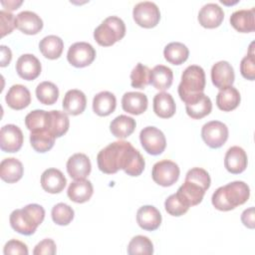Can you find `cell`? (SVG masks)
<instances>
[{"label": "cell", "mask_w": 255, "mask_h": 255, "mask_svg": "<svg viewBox=\"0 0 255 255\" xmlns=\"http://www.w3.org/2000/svg\"><path fill=\"white\" fill-rule=\"evenodd\" d=\"M206 190L207 189L200 183H198L192 179L185 178L184 183L179 186L176 193L190 207V206L197 205L202 201Z\"/></svg>", "instance_id": "5bb4252c"}, {"label": "cell", "mask_w": 255, "mask_h": 255, "mask_svg": "<svg viewBox=\"0 0 255 255\" xmlns=\"http://www.w3.org/2000/svg\"><path fill=\"white\" fill-rule=\"evenodd\" d=\"M164 208L172 216H181L188 211L189 206L177 193H173L165 199Z\"/></svg>", "instance_id": "7bdbcfd3"}, {"label": "cell", "mask_w": 255, "mask_h": 255, "mask_svg": "<svg viewBox=\"0 0 255 255\" xmlns=\"http://www.w3.org/2000/svg\"><path fill=\"white\" fill-rule=\"evenodd\" d=\"M96 58V50L87 42H77L70 46L67 53L68 62L76 68H84L93 63Z\"/></svg>", "instance_id": "30bf717a"}, {"label": "cell", "mask_w": 255, "mask_h": 255, "mask_svg": "<svg viewBox=\"0 0 255 255\" xmlns=\"http://www.w3.org/2000/svg\"><path fill=\"white\" fill-rule=\"evenodd\" d=\"M247 162L245 150L238 145L231 146L225 153L224 166L230 173L238 174L243 172L247 167Z\"/></svg>", "instance_id": "e0dca14e"}, {"label": "cell", "mask_w": 255, "mask_h": 255, "mask_svg": "<svg viewBox=\"0 0 255 255\" xmlns=\"http://www.w3.org/2000/svg\"><path fill=\"white\" fill-rule=\"evenodd\" d=\"M204 70L197 65L188 66L181 75V81L178 85V95L185 104L203 93L205 88Z\"/></svg>", "instance_id": "277c9868"}, {"label": "cell", "mask_w": 255, "mask_h": 255, "mask_svg": "<svg viewBox=\"0 0 255 255\" xmlns=\"http://www.w3.org/2000/svg\"><path fill=\"white\" fill-rule=\"evenodd\" d=\"M173 81V73L170 68L164 65H157L150 70V84L159 91L170 88Z\"/></svg>", "instance_id": "1f68e13d"}, {"label": "cell", "mask_w": 255, "mask_h": 255, "mask_svg": "<svg viewBox=\"0 0 255 255\" xmlns=\"http://www.w3.org/2000/svg\"><path fill=\"white\" fill-rule=\"evenodd\" d=\"M57 251L56 243L53 239L46 238L40 241L34 248L33 254L34 255H54Z\"/></svg>", "instance_id": "7dc6e473"}, {"label": "cell", "mask_w": 255, "mask_h": 255, "mask_svg": "<svg viewBox=\"0 0 255 255\" xmlns=\"http://www.w3.org/2000/svg\"><path fill=\"white\" fill-rule=\"evenodd\" d=\"M24 136L19 127L5 125L0 130V147L5 152H16L23 144Z\"/></svg>", "instance_id": "8fae6325"}, {"label": "cell", "mask_w": 255, "mask_h": 255, "mask_svg": "<svg viewBox=\"0 0 255 255\" xmlns=\"http://www.w3.org/2000/svg\"><path fill=\"white\" fill-rule=\"evenodd\" d=\"M1 4L4 7H6V9H8V11H12V10L18 9V7L22 4V1H18V2H16V1H8V3L2 1Z\"/></svg>", "instance_id": "f907efd6"}, {"label": "cell", "mask_w": 255, "mask_h": 255, "mask_svg": "<svg viewBox=\"0 0 255 255\" xmlns=\"http://www.w3.org/2000/svg\"><path fill=\"white\" fill-rule=\"evenodd\" d=\"M255 8L241 9L233 12L230 16L231 26L241 33H250L255 30Z\"/></svg>", "instance_id": "cb8c5ba5"}, {"label": "cell", "mask_w": 255, "mask_h": 255, "mask_svg": "<svg viewBox=\"0 0 255 255\" xmlns=\"http://www.w3.org/2000/svg\"><path fill=\"white\" fill-rule=\"evenodd\" d=\"M132 149V144L125 140L108 144L97 155L99 169L107 174H114L120 169H124Z\"/></svg>", "instance_id": "6da1fadb"}, {"label": "cell", "mask_w": 255, "mask_h": 255, "mask_svg": "<svg viewBox=\"0 0 255 255\" xmlns=\"http://www.w3.org/2000/svg\"><path fill=\"white\" fill-rule=\"evenodd\" d=\"M176 106L172 96L168 93H157L153 98V112L161 119L171 118L175 114Z\"/></svg>", "instance_id": "f1b7e54d"}, {"label": "cell", "mask_w": 255, "mask_h": 255, "mask_svg": "<svg viewBox=\"0 0 255 255\" xmlns=\"http://www.w3.org/2000/svg\"><path fill=\"white\" fill-rule=\"evenodd\" d=\"M5 101L7 105L16 111L27 108L31 103L30 91L23 85H13L7 92Z\"/></svg>", "instance_id": "44dd1931"}, {"label": "cell", "mask_w": 255, "mask_h": 255, "mask_svg": "<svg viewBox=\"0 0 255 255\" xmlns=\"http://www.w3.org/2000/svg\"><path fill=\"white\" fill-rule=\"evenodd\" d=\"M70 127V121L68 114L61 111L49 112V130L56 136L60 137L64 135Z\"/></svg>", "instance_id": "d590c367"}, {"label": "cell", "mask_w": 255, "mask_h": 255, "mask_svg": "<svg viewBox=\"0 0 255 255\" xmlns=\"http://www.w3.org/2000/svg\"><path fill=\"white\" fill-rule=\"evenodd\" d=\"M1 20V36L4 37L10 34L14 28H16V17L9 11H0Z\"/></svg>", "instance_id": "f6af8a7d"}, {"label": "cell", "mask_w": 255, "mask_h": 255, "mask_svg": "<svg viewBox=\"0 0 255 255\" xmlns=\"http://www.w3.org/2000/svg\"><path fill=\"white\" fill-rule=\"evenodd\" d=\"M42 66L37 57L32 54L20 56L16 62V72L20 78L26 81H33L39 77Z\"/></svg>", "instance_id": "7c38bea8"}, {"label": "cell", "mask_w": 255, "mask_h": 255, "mask_svg": "<svg viewBox=\"0 0 255 255\" xmlns=\"http://www.w3.org/2000/svg\"><path fill=\"white\" fill-rule=\"evenodd\" d=\"M212 84L219 90L232 86L235 80L233 67L227 61H219L211 68Z\"/></svg>", "instance_id": "4fadbf2b"}, {"label": "cell", "mask_w": 255, "mask_h": 255, "mask_svg": "<svg viewBox=\"0 0 255 255\" xmlns=\"http://www.w3.org/2000/svg\"><path fill=\"white\" fill-rule=\"evenodd\" d=\"M224 19L222 8L215 3H207L198 12L199 24L207 29L218 27Z\"/></svg>", "instance_id": "2e32d148"}, {"label": "cell", "mask_w": 255, "mask_h": 255, "mask_svg": "<svg viewBox=\"0 0 255 255\" xmlns=\"http://www.w3.org/2000/svg\"><path fill=\"white\" fill-rule=\"evenodd\" d=\"M67 171L74 179H85L92 169L90 158L85 153H75L67 161Z\"/></svg>", "instance_id": "9a60e30c"}, {"label": "cell", "mask_w": 255, "mask_h": 255, "mask_svg": "<svg viewBox=\"0 0 255 255\" xmlns=\"http://www.w3.org/2000/svg\"><path fill=\"white\" fill-rule=\"evenodd\" d=\"M117 99L115 95L108 91L98 93L93 99V111L100 117H107L115 112Z\"/></svg>", "instance_id": "83f0119b"}, {"label": "cell", "mask_w": 255, "mask_h": 255, "mask_svg": "<svg viewBox=\"0 0 255 255\" xmlns=\"http://www.w3.org/2000/svg\"><path fill=\"white\" fill-rule=\"evenodd\" d=\"M186 114L194 120H200L210 114L212 103L208 96L201 93L196 98L185 104Z\"/></svg>", "instance_id": "484cf974"}, {"label": "cell", "mask_w": 255, "mask_h": 255, "mask_svg": "<svg viewBox=\"0 0 255 255\" xmlns=\"http://www.w3.org/2000/svg\"><path fill=\"white\" fill-rule=\"evenodd\" d=\"M228 133L227 126L219 121L208 122L201 128V137L211 148L221 147L226 142Z\"/></svg>", "instance_id": "9c48e42d"}, {"label": "cell", "mask_w": 255, "mask_h": 255, "mask_svg": "<svg viewBox=\"0 0 255 255\" xmlns=\"http://www.w3.org/2000/svg\"><path fill=\"white\" fill-rule=\"evenodd\" d=\"M3 253L5 255H10V254L27 255L28 254V247L22 241H19V240H16V239H11L5 244L4 249H3Z\"/></svg>", "instance_id": "bcb514c9"}, {"label": "cell", "mask_w": 255, "mask_h": 255, "mask_svg": "<svg viewBox=\"0 0 255 255\" xmlns=\"http://www.w3.org/2000/svg\"><path fill=\"white\" fill-rule=\"evenodd\" d=\"M145 166V161L140 152L133 148L130 152L124 171L129 176H138L141 174Z\"/></svg>", "instance_id": "b9f144b4"}, {"label": "cell", "mask_w": 255, "mask_h": 255, "mask_svg": "<svg viewBox=\"0 0 255 255\" xmlns=\"http://www.w3.org/2000/svg\"><path fill=\"white\" fill-rule=\"evenodd\" d=\"M67 184V179L63 172L57 168H48L41 175L42 188L49 193L61 192Z\"/></svg>", "instance_id": "d6986e66"}, {"label": "cell", "mask_w": 255, "mask_h": 255, "mask_svg": "<svg viewBox=\"0 0 255 255\" xmlns=\"http://www.w3.org/2000/svg\"><path fill=\"white\" fill-rule=\"evenodd\" d=\"M253 43L250 45L249 53L241 60L240 63V73L243 78L254 81L255 79V62H254V53H253Z\"/></svg>", "instance_id": "ee69618b"}, {"label": "cell", "mask_w": 255, "mask_h": 255, "mask_svg": "<svg viewBox=\"0 0 255 255\" xmlns=\"http://www.w3.org/2000/svg\"><path fill=\"white\" fill-rule=\"evenodd\" d=\"M36 97L43 105H54L59 98V89L54 83L44 81L37 86Z\"/></svg>", "instance_id": "8d00e7d4"}, {"label": "cell", "mask_w": 255, "mask_h": 255, "mask_svg": "<svg viewBox=\"0 0 255 255\" xmlns=\"http://www.w3.org/2000/svg\"><path fill=\"white\" fill-rule=\"evenodd\" d=\"M16 28L27 35H36L43 28V21L32 11H22L16 16Z\"/></svg>", "instance_id": "ffe728a7"}, {"label": "cell", "mask_w": 255, "mask_h": 255, "mask_svg": "<svg viewBox=\"0 0 255 255\" xmlns=\"http://www.w3.org/2000/svg\"><path fill=\"white\" fill-rule=\"evenodd\" d=\"M134 22L143 28L155 27L160 19V11L157 5L150 1H143L135 4L132 10Z\"/></svg>", "instance_id": "52a82bcc"}, {"label": "cell", "mask_w": 255, "mask_h": 255, "mask_svg": "<svg viewBox=\"0 0 255 255\" xmlns=\"http://www.w3.org/2000/svg\"><path fill=\"white\" fill-rule=\"evenodd\" d=\"M139 140L143 149L151 155L162 153L166 146L164 133L155 127L143 128L139 132Z\"/></svg>", "instance_id": "ba28073f"}, {"label": "cell", "mask_w": 255, "mask_h": 255, "mask_svg": "<svg viewBox=\"0 0 255 255\" xmlns=\"http://www.w3.org/2000/svg\"><path fill=\"white\" fill-rule=\"evenodd\" d=\"M45 218L43 206L31 203L21 209H15L10 214V225L18 233L32 235Z\"/></svg>", "instance_id": "3957f363"}, {"label": "cell", "mask_w": 255, "mask_h": 255, "mask_svg": "<svg viewBox=\"0 0 255 255\" xmlns=\"http://www.w3.org/2000/svg\"><path fill=\"white\" fill-rule=\"evenodd\" d=\"M250 196V188L244 181H232L218 187L212 194V205L220 211H229L244 204Z\"/></svg>", "instance_id": "7a4b0ae2"}, {"label": "cell", "mask_w": 255, "mask_h": 255, "mask_svg": "<svg viewBox=\"0 0 255 255\" xmlns=\"http://www.w3.org/2000/svg\"><path fill=\"white\" fill-rule=\"evenodd\" d=\"M161 219L159 210L152 205H143L136 212V222L143 230H156L161 224Z\"/></svg>", "instance_id": "ac0fdd59"}, {"label": "cell", "mask_w": 255, "mask_h": 255, "mask_svg": "<svg viewBox=\"0 0 255 255\" xmlns=\"http://www.w3.org/2000/svg\"><path fill=\"white\" fill-rule=\"evenodd\" d=\"M126 35L125 22L117 17L106 18L94 31V39L103 47H109L122 40Z\"/></svg>", "instance_id": "5b68a950"}, {"label": "cell", "mask_w": 255, "mask_h": 255, "mask_svg": "<svg viewBox=\"0 0 255 255\" xmlns=\"http://www.w3.org/2000/svg\"><path fill=\"white\" fill-rule=\"evenodd\" d=\"M64 49L63 40L56 35H49L44 37L39 43V50L42 55L50 60L58 59Z\"/></svg>", "instance_id": "4dcf8cb0"}, {"label": "cell", "mask_w": 255, "mask_h": 255, "mask_svg": "<svg viewBox=\"0 0 255 255\" xmlns=\"http://www.w3.org/2000/svg\"><path fill=\"white\" fill-rule=\"evenodd\" d=\"M128 253L129 255H151L153 253V244L148 237L136 235L129 241L128 245Z\"/></svg>", "instance_id": "f35d334b"}, {"label": "cell", "mask_w": 255, "mask_h": 255, "mask_svg": "<svg viewBox=\"0 0 255 255\" xmlns=\"http://www.w3.org/2000/svg\"><path fill=\"white\" fill-rule=\"evenodd\" d=\"M74 209L70 205L63 202L54 205L51 211V216L54 223L61 226L68 225L69 223H71L74 218Z\"/></svg>", "instance_id": "60d3db41"}, {"label": "cell", "mask_w": 255, "mask_h": 255, "mask_svg": "<svg viewBox=\"0 0 255 255\" xmlns=\"http://www.w3.org/2000/svg\"><path fill=\"white\" fill-rule=\"evenodd\" d=\"M87 105V99L85 94L77 89L69 90L63 99V109L68 115L78 116L82 114Z\"/></svg>", "instance_id": "603a6c76"}, {"label": "cell", "mask_w": 255, "mask_h": 255, "mask_svg": "<svg viewBox=\"0 0 255 255\" xmlns=\"http://www.w3.org/2000/svg\"><path fill=\"white\" fill-rule=\"evenodd\" d=\"M94 192L93 184L90 180L75 179L68 187V197L76 203H84L90 200Z\"/></svg>", "instance_id": "d4e9b609"}, {"label": "cell", "mask_w": 255, "mask_h": 255, "mask_svg": "<svg viewBox=\"0 0 255 255\" xmlns=\"http://www.w3.org/2000/svg\"><path fill=\"white\" fill-rule=\"evenodd\" d=\"M178 165L169 159H163L153 164L151 176L155 183L167 187L174 184L179 177Z\"/></svg>", "instance_id": "8992f818"}, {"label": "cell", "mask_w": 255, "mask_h": 255, "mask_svg": "<svg viewBox=\"0 0 255 255\" xmlns=\"http://www.w3.org/2000/svg\"><path fill=\"white\" fill-rule=\"evenodd\" d=\"M163 56L168 63L172 65H181L187 60L189 50L180 42H171L164 47Z\"/></svg>", "instance_id": "e575fe53"}, {"label": "cell", "mask_w": 255, "mask_h": 255, "mask_svg": "<svg viewBox=\"0 0 255 255\" xmlns=\"http://www.w3.org/2000/svg\"><path fill=\"white\" fill-rule=\"evenodd\" d=\"M150 84V70L141 63L135 65L130 73V85L135 89H144Z\"/></svg>", "instance_id": "ab89813d"}, {"label": "cell", "mask_w": 255, "mask_h": 255, "mask_svg": "<svg viewBox=\"0 0 255 255\" xmlns=\"http://www.w3.org/2000/svg\"><path fill=\"white\" fill-rule=\"evenodd\" d=\"M135 126V121L131 117L120 115L111 122L110 130L114 136L118 138H126L133 132Z\"/></svg>", "instance_id": "d6a6232c"}, {"label": "cell", "mask_w": 255, "mask_h": 255, "mask_svg": "<svg viewBox=\"0 0 255 255\" xmlns=\"http://www.w3.org/2000/svg\"><path fill=\"white\" fill-rule=\"evenodd\" d=\"M241 101L238 90L232 86L220 90L216 96V105L223 112H231L235 110Z\"/></svg>", "instance_id": "f546056e"}, {"label": "cell", "mask_w": 255, "mask_h": 255, "mask_svg": "<svg viewBox=\"0 0 255 255\" xmlns=\"http://www.w3.org/2000/svg\"><path fill=\"white\" fill-rule=\"evenodd\" d=\"M24 173L22 162L15 157L4 158L0 163V177L7 183H15Z\"/></svg>", "instance_id": "4316f807"}, {"label": "cell", "mask_w": 255, "mask_h": 255, "mask_svg": "<svg viewBox=\"0 0 255 255\" xmlns=\"http://www.w3.org/2000/svg\"><path fill=\"white\" fill-rule=\"evenodd\" d=\"M147 97L140 92L125 93L122 99L123 110L130 115H140L147 109Z\"/></svg>", "instance_id": "7402d4cb"}, {"label": "cell", "mask_w": 255, "mask_h": 255, "mask_svg": "<svg viewBox=\"0 0 255 255\" xmlns=\"http://www.w3.org/2000/svg\"><path fill=\"white\" fill-rule=\"evenodd\" d=\"M56 136L47 129L33 130L30 133V143L32 147L37 151L44 153L50 150L55 143Z\"/></svg>", "instance_id": "836d02e7"}, {"label": "cell", "mask_w": 255, "mask_h": 255, "mask_svg": "<svg viewBox=\"0 0 255 255\" xmlns=\"http://www.w3.org/2000/svg\"><path fill=\"white\" fill-rule=\"evenodd\" d=\"M25 125L30 131L39 129L49 130V112L44 110H34L30 112L25 118Z\"/></svg>", "instance_id": "74e56055"}, {"label": "cell", "mask_w": 255, "mask_h": 255, "mask_svg": "<svg viewBox=\"0 0 255 255\" xmlns=\"http://www.w3.org/2000/svg\"><path fill=\"white\" fill-rule=\"evenodd\" d=\"M1 49V67H5L7 65H9V63L11 62L12 59V52L10 50V48H8L5 45H1L0 46Z\"/></svg>", "instance_id": "681fc988"}, {"label": "cell", "mask_w": 255, "mask_h": 255, "mask_svg": "<svg viewBox=\"0 0 255 255\" xmlns=\"http://www.w3.org/2000/svg\"><path fill=\"white\" fill-rule=\"evenodd\" d=\"M241 221L246 227H248L250 229L254 228V226H255V223H254V207H250L248 209H245L242 212Z\"/></svg>", "instance_id": "c3c4849f"}]
</instances>
